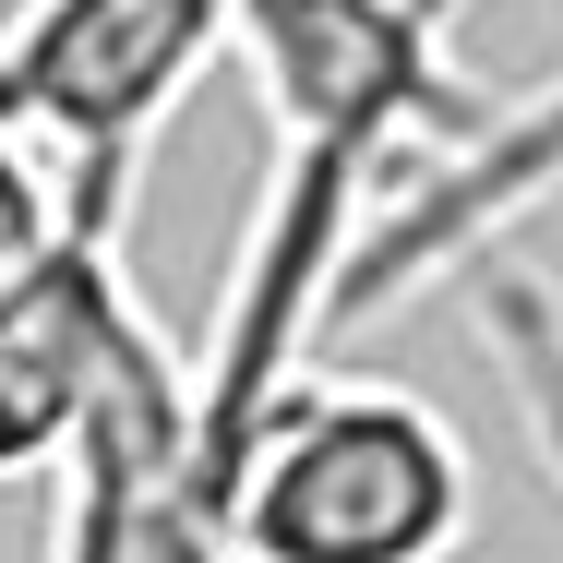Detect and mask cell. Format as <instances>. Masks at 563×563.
I'll use <instances>...</instances> for the list:
<instances>
[{
  "instance_id": "cell-6",
  "label": "cell",
  "mask_w": 563,
  "mask_h": 563,
  "mask_svg": "<svg viewBox=\"0 0 563 563\" xmlns=\"http://www.w3.org/2000/svg\"><path fill=\"white\" fill-rule=\"evenodd\" d=\"M467 300H479L492 372H504V396H516V420H528V455H540V479L563 492V288L540 264H492Z\"/></svg>"
},
{
  "instance_id": "cell-4",
  "label": "cell",
  "mask_w": 563,
  "mask_h": 563,
  "mask_svg": "<svg viewBox=\"0 0 563 563\" xmlns=\"http://www.w3.org/2000/svg\"><path fill=\"white\" fill-rule=\"evenodd\" d=\"M132 324H144V300L120 276V228H97V217L0 288V479H60L73 467L85 420L120 384Z\"/></svg>"
},
{
  "instance_id": "cell-7",
  "label": "cell",
  "mask_w": 563,
  "mask_h": 563,
  "mask_svg": "<svg viewBox=\"0 0 563 563\" xmlns=\"http://www.w3.org/2000/svg\"><path fill=\"white\" fill-rule=\"evenodd\" d=\"M73 228H85V192H73L60 144H48L36 120H12V109H0V288H12L24 264H48Z\"/></svg>"
},
{
  "instance_id": "cell-2",
  "label": "cell",
  "mask_w": 563,
  "mask_h": 563,
  "mask_svg": "<svg viewBox=\"0 0 563 563\" xmlns=\"http://www.w3.org/2000/svg\"><path fill=\"white\" fill-rule=\"evenodd\" d=\"M228 48H240V0H24L0 24V109L36 120L85 217L120 228L156 132Z\"/></svg>"
},
{
  "instance_id": "cell-1",
  "label": "cell",
  "mask_w": 563,
  "mask_h": 563,
  "mask_svg": "<svg viewBox=\"0 0 563 563\" xmlns=\"http://www.w3.org/2000/svg\"><path fill=\"white\" fill-rule=\"evenodd\" d=\"M479 516V455L420 384L300 372L228 479L240 563H455Z\"/></svg>"
},
{
  "instance_id": "cell-5",
  "label": "cell",
  "mask_w": 563,
  "mask_h": 563,
  "mask_svg": "<svg viewBox=\"0 0 563 563\" xmlns=\"http://www.w3.org/2000/svg\"><path fill=\"white\" fill-rule=\"evenodd\" d=\"M540 192H563V85L540 97V109L492 120L444 180H420L396 217L360 228V252H347V276H336V336H347V324H372L384 300H408L420 276H444V264H492L479 240L516 228Z\"/></svg>"
},
{
  "instance_id": "cell-3",
  "label": "cell",
  "mask_w": 563,
  "mask_h": 563,
  "mask_svg": "<svg viewBox=\"0 0 563 563\" xmlns=\"http://www.w3.org/2000/svg\"><path fill=\"white\" fill-rule=\"evenodd\" d=\"M48 563H240L228 479L205 455V372L156 324H132L109 408L60 467V540Z\"/></svg>"
}]
</instances>
